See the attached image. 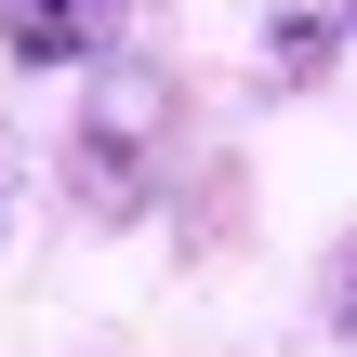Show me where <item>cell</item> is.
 I'll return each mask as SVG.
<instances>
[{"label":"cell","instance_id":"2","mask_svg":"<svg viewBox=\"0 0 357 357\" xmlns=\"http://www.w3.org/2000/svg\"><path fill=\"white\" fill-rule=\"evenodd\" d=\"M132 0H0V53L13 66H119Z\"/></svg>","mask_w":357,"mask_h":357},{"label":"cell","instance_id":"4","mask_svg":"<svg viewBox=\"0 0 357 357\" xmlns=\"http://www.w3.org/2000/svg\"><path fill=\"white\" fill-rule=\"evenodd\" d=\"M331 331H344V344H357V238H344V252H331Z\"/></svg>","mask_w":357,"mask_h":357},{"label":"cell","instance_id":"3","mask_svg":"<svg viewBox=\"0 0 357 357\" xmlns=\"http://www.w3.org/2000/svg\"><path fill=\"white\" fill-rule=\"evenodd\" d=\"M357 40V0H265V66L305 93V79H331V53Z\"/></svg>","mask_w":357,"mask_h":357},{"label":"cell","instance_id":"1","mask_svg":"<svg viewBox=\"0 0 357 357\" xmlns=\"http://www.w3.org/2000/svg\"><path fill=\"white\" fill-rule=\"evenodd\" d=\"M159 132H172V79H159V66H106V93H93L79 132H66V199H79L93 225H132V212L159 199Z\"/></svg>","mask_w":357,"mask_h":357}]
</instances>
